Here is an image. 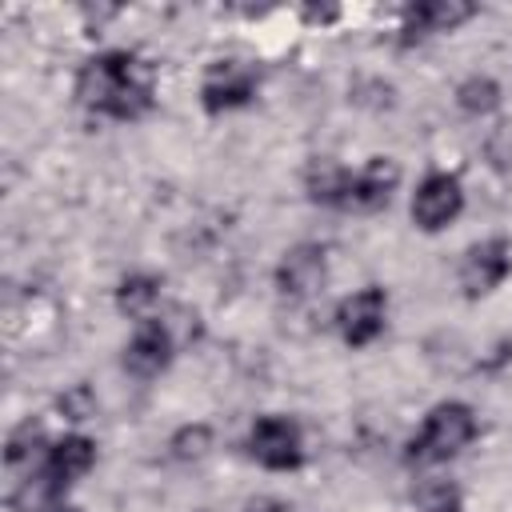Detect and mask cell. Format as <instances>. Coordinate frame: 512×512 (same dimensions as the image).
I'll return each mask as SVG.
<instances>
[{"label": "cell", "mask_w": 512, "mask_h": 512, "mask_svg": "<svg viewBox=\"0 0 512 512\" xmlns=\"http://www.w3.org/2000/svg\"><path fill=\"white\" fill-rule=\"evenodd\" d=\"M460 208H464V188H460V180L448 176V172L424 176V184H420L416 196H412V220H416V228H424V232H440L444 224H452V220L460 216Z\"/></svg>", "instance_id": "obj_6"}, {"label": "cell", "mask_w": 512, "mask_h": 512, "mask_svg": "<svg viewBox=\"0 0 512 512\" xmlns=\"http://www.w3.org/2000/svg\"><path fill=\"white\" fill-rule=\"evenodd\" d=\"M344 180H348V168L332 164V160H316L308 168V196L316 204H340V192H344Z\"/></svg>", "instance_id": "obj_16"}, {"label": "cell", "mask_w": 512, "mask_h": 512, "mask_svg": "<svg viewBox=\"0 0 512 512\" xmlns=\"http://www.w3.org/2000/svg\"><path fill=\"white\" fill-rule=\"evenodd\" d=\"M160 300V280L148 276V272H132L120 280L116 288V308L128 312V316H148V308Z\"/></svg>", "instance_id": "obj_14"}, {"label": "cell", "mask_w": 512, "mask_h": 512, "mask_svg": "<svg viewBox=\"0 0 512 512\" xmlns=\"http://www.w3.org/2000/svg\"><path fill=\"white\" fill-rule=\"evenodd\" d=\"M424 512H460V496L448 484H436L432 492H424Z\"/></svg>", "instance_id": "obj_20"}, {"label": "cell", "mask_w": 512, "mask_h": 512, "mask_svg": "<svg viewBox=\"0 0 512 512\" xmlns=\"http://www.w3.org/2000/svg\"><path fill=\"white\" fill-rule=\"evenodd\" d=\"M456 104H460V112H468V116H488V112H496V104H500V84H496L492 76H468V80L456 88Z\"/></svg>", "instance_id": "obj_15"}, {"label": "cell", "mask_w": 512, "mask_h": 512, "mask_svg": "<svg viewBox=\"0 0 512 512\" xmlns=\"http://www.w3.org/2000/svg\"><path fill=\"white\" fill-rule=\"evenodd\" d=\"M244 512H288L284 508V500H272V496H256V500H248V508Z\"/></svg>", "instance_id": "obj_21"}, {"label": "cell", "mask_w": 512, "mask_h": 512, "mask_svg": "<svg viewBox=\"0 0 512 512\" xmlns=\"http://www.w3.org/2000/svg\"><path fill=\"white\" fill-rule=\"evenodd\" d=\"M40 440H44V424L40 420H20L12 432H8V444H4V464L8 468H16L20 460H28L36 448H40Z\"/></svg>", "instance_id": "obj_17"}, {"label": "cell", "mask_w": 512, "mask_h": 512, "mask_svg": "<svg viewBox=\"0 0 512 512\" xmlns=\"http://www.w3.org/2000/svg\"><path fill=\"white\" fill-rule=\"evenodd\" d=\"M96 464V444L88 440V436H64V440H56L52 448H48V460H44V468L68 488L72 480H80L88 468Z\"/></svg>", "instance_id": "obj_13"}, {"label": "cell", "mask_w": 512, "mask_h": 512, "mask_svg": "<svg viewBox=\"0 0 512 512\" xmlns=\"http://www.w3.org/2000/svg\"><path fill=\"white\" fill-rule=\"evenodd\" d=\"M328 276V256L320 244H296L284 252V260L276 264V288L292 300L312 296Z\"/></svg>", "instance_id": "obj_10"}, {"label": "cell", "mask_w": 512, "mask_h": 512, "mask_svg": "<svg viewBox=\"0 0 512 512\" xmlns=\"http://www.w3.org/2000/svg\"><path fill=\"white\" fill-rule=\"evenodd\" d=\"M248 448L272 472H292V468L304 464V440H300V428L288 416H260L252 424Z\"/></svg>", "instance_id": "obj_4"}, {"label": "cell", "mask_w": 512, "mask_h": 512, "mask_svg": "<svg viewBox=\"0 0 512 512\" xmlns=\"http://www.w3.org/2000/svg\"><path fill=\"white\" fill-rule=\"evenodd\" d=\"M172 352H176L172 324H168V320H144V324L132 332L128 348H124V368H128L132 376H140V380H152V376H160V372L168 368Z\"/></svg>", "instance_id": "obj_9"}, {"label": "cell", "mask_w": 512, "mask_h": 512, "mask_svg": "<svg viewBox=\"0 0 512 512\" xmlns=\"http://www.w3.org/2000/svg\"><path fill=\"white\" fill-rule=\"evenodd\" d=\"M56 512H80V508H56Z\"/></svg>", "instance_id": "obj_22"}, {"label": "cell", "mask_w": 512, "mask_h": 512, "mask_svg": "<svg viewBox=\"0 0 512 512\" xmlns=\"http://www.w3.org/2000/svg\"><path fill=\"white\" fill-rule=\"evenodd\" d=\"M260 88V72L244 60H212L208 72H204V84H200V104L204 112H228V108H240L256 96Z\"/></svg>", "instance_id": "obj_3"}, {"label": "cell", "mask_w": 512, "mask_h": 512, "mask_svg": "<svg viewBox=\"0 0 512 512\" xmlns=\"http://www.w3.org/2000/svg\"><path fill=\"white\" fill-rule=\"evenodd\" d=\"M76 96L84 108L112 120H140L156 96V68L136 52H100L84 60L76 76Z\"/></svg>", "instance_id": "obj_1"}, {"label": "cell", "mask_w": 512, "mask_h": 512, "mask_svg": "<svg viewBox=\"0 0 512 512\" xmlns=\"http://www.w3.org/2000/svg\"><path fill=\"white\" fill-rule=\"evenodd\" d=\"M60 412H64L68 420H84V416H92V392H88L84 384H76L72 392L60 396Z\"/></svg>", "instance_id": "obj_19"}, {"label": "cell", "mask_w": 512, "mask_h": 512, "mask_svg": "<svg viewBox=\"0 0 512 512\" xmlns=\"http://www.w3.org/2000/svg\"><path fill=\"white\" fill-rule=\"evenodd\" d=\"M172 456L176 460H200L208 448H212V428L208 424H184L172 440H168Z\"/></svg>", "instance_id": "obj_18"}, {"label": "cell", "mask_w": 512, "mask_h": 512, "mask_svg": "<svg viewBox=\"0 0 512 512\" xmlns=\"http://www.w3.org/2000/svg\"><path fill=\"white\" fill-rule=\"evenodd\" d=\"M384 312H388L384 288H360V292L344 296L336 308V328H340L344 344H352V348L372 344L384 332Z\"/></svg>", "instance_id": "obj_8"}, {"label": "cell", "mask_w": 512, "mask_h": 512, "mask_svg": "<svg viewBox=\"0 0 512 512\" xmlns=\"http://www.w3.org/2000/svg\"><path fill=\"white\" fill-rule=\"evenodd\" d=\"M508 272H512V248H508L504 236H492V240H480V244H472L464 252L460 288H464V296H484L496 284H504Z\"/></svg>", "instance_id": "obj_7"}, {"label": "cell", "mask_w": 512, "mask_h": 512, "mask_svg": "<svg viewBox=\"0 0 512 512\" xmlns=\"http://www.w3.org/2000/svg\"><path fill=\"white\" fill-rule=\"evenodd\" d=\"M60 496H64V484L40 464L36 472H28V476L12 488L8 508H12V512H56V508H60Z\"/></svg>", "instance_id": "obj_12"}, {"label": "cell", "mask_w": 512, "mask_h": 512, "mask_svg": "<svg viewBox=\"0 0 512 512\" xmlns=\"http://www.w3.org/2000/svg\"><path fill=\"white\" fill-rule=\"evenodd\" d=\"M476 436V416L468 404L460 400H444L436 404L428 416H424V428L420 436L408 444V460L416 464H440V460H452L456 452H464Z\"/></svg>", "instance_id": "obj_2"}, {"label": "cell", "mask_w": 512, "mask_h": 512, "mask_svg": "<svg viewBox=\"0 0 512 512\" xmlns=\"http://www.w3.org/2000/svg\"><path fill=\"white\" fill-rule=\"evenodd\" d=\"M396 180H400V168L388 156H372L360 172H348L336 208H344V212H376V208L388 204Z\"/></svg>", "instance_id": "obj_5"}, {"label": "cell", "mask_w": 512, "mask_h": 512, "mask_svg": "<svg viewBox=\"0 0 512 512\" xmlns=\"http://www.w3.org/2000/svg\"><path fill=\"white\" fill-rule=\"evenodd\" d=\"M472 16H476V8L472 4H460V0H428V4H416V8L404 12V28H400L404 36H400V44H416V40H424L432 32H452V28H460Z\"/></svg>", "instance_id": "obj_11"}]
</instances>
